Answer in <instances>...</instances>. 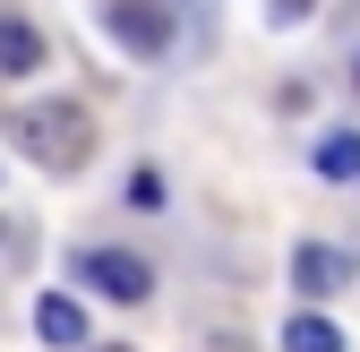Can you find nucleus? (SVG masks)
<instances>
[{
    "mask_svg": "<svg viewBox=\"0 0 360 352\" xmlns=\"http://www.w3.org/2000/svg\"><path fill=\"white\" fill-rule=\"evenodd\" d=\"M9 146H26L34 172H86V155H95V120H86V103H69V95L18 103L9 112Z\"/></svg>",
    "mask_w": 360,
    "mask_h": 352,
    "instance_id": "nucleus-1",
    "label": "nucleus"
},
{
    "mask_svg": "<svg viewBox=\"0 0 360 352\" xmlns=\"http://www.w3.org/2000/svg\"><path fill=\"white\" fill-rule=\"evenodd\" d=\"M172 0H112V9H103V26H112V43H120V52L129 61H163L172 52Z\"/></svg>",
    "mask_w": 360,
    "mask_h": 352,
    "instance_id": "nucleus-2",
    "label": "nucleus"
},
{
    "mask_svg": "<svg viewBox=\"0 0 360 352\" xmlns=\"http://www.w3.org/2000/svg\"><path fill=\"white\" fill-rule=\"evenodd\" d=\"M69 275H77V284H95L103 301H146V292H155V267H146L138 249H77V258H69Z\"/></svg>",
    "mask_w": 360,
    "mask_h": 352,
    "instance_id": "nucleus-3",
    "label": "nucleus"
},
{
    "mask_svg": "<svg viewBox=\"0 0 360 352\" xmlns=\"http://www.w3.org/2000/svg\"><path fill=\"white\" fill-rule=\"evenodd\" d=\"M360 267H352V249H335V241H300L292 249V284L309 292V301H326V292H343Z\"/></svg>",
    "mask_w": 360,
    "mask_h": 352,
    "instance_id": "nucleus-4",
    "label": "nucleus"
},
{
    "mask_svg": "<svg viewBox=\"0 0 360 352\" xmlns=\"http://www.w3.org/2000/svg\"><path fill=\"white\" fill-rule=\"evenodd\" d=\"M34 335L52 344V352H86V301L43 292V301H34Z\"/></svg>",
    "mask_w": 360,
    "mask_h": 352,
    "instance_id": "nucleus-5",
    "label": "nucleus"
},
{
    "mask_svg": "<svg viewBox=\"0 0 360 352\" xmlns=\"http://www.w3.org/2000/svg\"><path fill=\"white\" fill-rule=\"evenodd\" d=\"M34 69H43V34L18 9H0V77H34Z\"/></svg>",
    "mask_w": 360,
    "mask_h": 352,
    "instance_id": "nucleus-6",
    "label": "nucleus"
},
{
    "mask_svg": "<svg viewBox=\"0 0 360 352\" xmlns=\"http://www.w3.org/2000/svg\"><path fill=\"white\" fill-rule=\"evenodd\" d=\"M309 163H318V181H360V129H326Z\"/></svg>",
    "mask_w": 360,
    "mask_h": 352,
    "instance_id": "nucleus-7",
    "label": "nucleus"
},
{
    "mask_svg": "<svg viewBox=\"0 0 360 352\" xmlns=\"http://www.w3.org/2000/svg\"><path fill=\"white\" fill-rule=\"evenodd\" d=\"M283 352H343V335H335L326 318H292V327H283Z\"/></svg>",
    "mask_w": 360,
    "mask_h": 352,
    "instance_id": "nucleus-8",
    "label": "nucleus"
},
{
    "mask_svg": "<svg viewBox=\"0 0 360 352\" xmlns=\"http://www.w3.org/2000/svg\"><path fill=\"white\" fill-rule=\"evenodd\" d=\"M129 206H163V172H146V163L129 172Z\"/></svg>",
    "mask_w": 360,
    "mask_h": 352,
    "instance_id": "nucleus-9",
    "label": "nucleus"
},
{
    "mask_svg": "<svg viewBox=\"0 0 360 352\" xmlns=\"http://www.w3.org/2000/svg\"><path fill=\"white\" fill-rule=\"evenodd\" d=\"M309 9H318V0H275V18L292 26V18H309Z\"/></svg>",
    "mask_w": 360,
    "mask_h": 352,
    "instance_id": "nucleus-10",
    "label": "nucleus"
},
{
    "mask_svg": "<svg viewBox=\"0 0 360 352\" xmlns=\"http://www.w3.org/2000/svg\"><path fill=\"white\" fill-rule=\"evenodd\" d=\"M86 352H138V344H86Z\"/></svg>",
    "mask_w": 360,
    "mask_h": 352,
    "instance_id": "nucleus-11",
    "label": "nucleus"
},
{
    "mask_svg": "<svg viewBox=\"0 0 360 352\" xmlns=\"http://www.w3.org/2000/svg\"><path fill=\"white\" fill-rule=\"evenodd\" d=\"M0 241H9V224H0Z\"/></svg>",
    "mask_w": 360,
    "mask_h": 352,
    "instance_id": "nucleus-12",
    "label": "nucleus"
}]
</instances>
